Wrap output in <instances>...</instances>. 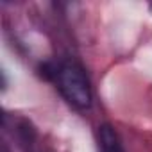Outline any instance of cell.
<instances>
[{
	"mask_svg": "<svg viewBox=\"0 0 152 152\" xmlns=\"http://www.w3.org/2000/svg\"><path fill=\"white\" fill-rule=\"evenodd\" d=\"M99 140H100V148L102 152H124L122 143L111 125H102L99 127Z\"/></svg>",
	"mask_w": 152,
	"mask_h": 152,
	"instance_id": "7a4b0ae2",
	"label": "cell"
},
{
	"mask_svg": "<svg viewBox=\"0 0 152 152\" xmlns=\"http://www.w3.org/2000/svg\"><path fill=\"white\" fill-rule=\"evenodd\" d=\"M59 88L66 100L79 109H86L91 104V90L84 72L75 66L66 64L59 70Z\"/></svg>",
	"mask_w": 152,
	"mask_h": 152,
	"instance_id": "6da1fadb",
	"label": "cell"
}]
</instances>
